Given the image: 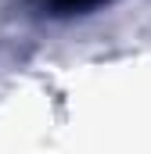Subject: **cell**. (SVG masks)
Here are the masks:
<instances>
[{
	"instance_id": "obj_1",
	"label": "cell",
	"mask_w": 151,
	"mask_h": 154,
	"mask_svg": "<svg viewBox=\"0 0 151 154\" xmlns=\"http://www.w3.org/2000/svg\"><path fill=\"white\" fill-rule=\"evenodd\" d=\"M50 11H58V14H72V11H86V7H94V4H101V0H43Z\"/></svg>"
}]
</instances>
